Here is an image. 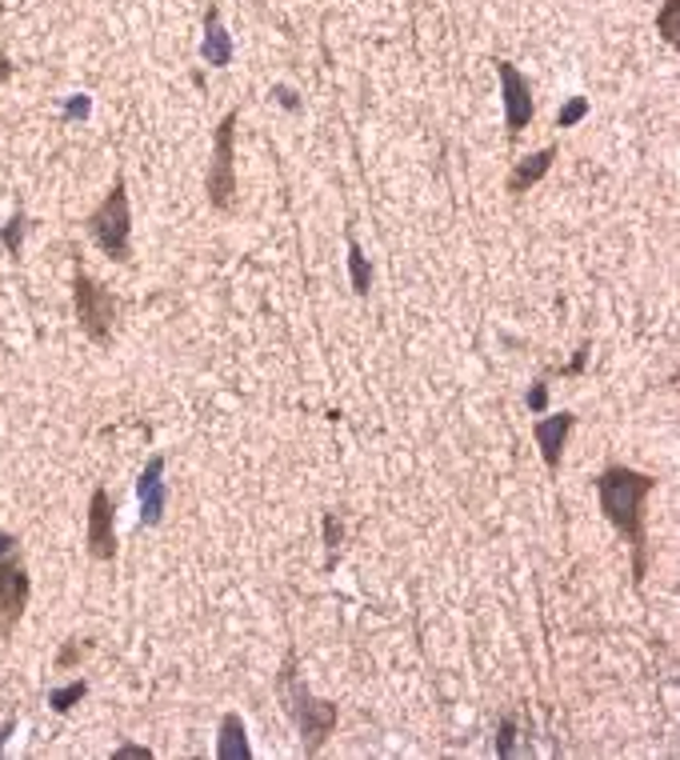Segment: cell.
I'll return each mask as SVG.
<instances>
[{"instance_id":"obj_1","label":"cell","mask_w":680,"mask_h":760,"mask_svg":"<svg viewBox=\"0 0 680 760\" xmlns=\"http://www.w3.org/2000/svg\"><path fill=\"white\" fill-rule=\"evenodd\" d=\"M597 497H601L604 521L628 541L633 548V585L641 589L648 572V536H645V500L657 492V477H648L641 468L628 465H609L601 468V477L592 480Z\"/></svg>"},{"instance_id":"obj_2","label":"cell","mask_w":680,"mask_h":760,"mask_svg":"<svg viewBox=\"0 0 680 760\" xmlns=\"http://www.w3.org/2000/svg\"><path fill=\"white\" fill-rule=\"evenodd\" d=\"M276 701L284 704V716H288L296 725V733H301V752H305V757H320L325 745H329V737L337 733L340 708L332 701H320L317 692L305 684L296 648H288L281 660V672H276Z\"/></svg>"},{"instance_id":"obj_3","label":"cell","mask_w":680,"mask_h":760,"mask_svg":"<svg viewBox=\"0 0 680 760\" xmlns=\"http://www.w3.org/2000/svg\"><path fill=\"white\" fill-rule=\"evenodd\" d=\"M84 232H89L92 245H97L109 261H116V264L133 261V208H128L125 177H116L101 205L84 216Z\"/></svg>"},{"instance_id":"obj_4","label":"cell","mask_w":680,"mask_h":760,"mask_svg":"<svg viewBox=\"0 0 680 760\" xmlns=\"http://www.w3.org/2000/svg\"><path fill=\"white\" fill-rule=\"evenodd\" d=\"M237 125H240V109H228L213 133V157H208V172H204L208 208L220 216L237 213V196H240L237 193Z\"/></svg>"},{"instance_id":"obj_5","label":"cell","mask_w":680,"mask_h":760,"mask_svg":"<svg viewBox=\"0 0 680 760\" xmlns=\"http://www.w3.org/2000/svg\"><path fill=\"white\" fill-rule=\"evenodd\" d=\"M33 597V580L21 560V541L0 529V640H9Z\"/></svg>"},{"instance_id":"obj_6","label":"cell","mask_w":680,"mask_h":760,"mask_svg":"<svg viewBox=\"0 0 680 760\" xmlns=\"http://www.w3.org/2000/svg\"><path fill=\"white\" fill-rule=\"evenodd\" d=\"M72 308H77V325L80 332L89 337L92 344H109L113 341V329H116V296L104 288L101 281H92L77 261V273H72Z\"/></svg>"},{"instance_id":"obj_7","label":"cell","mask_w":680,"mask_h":760,"mask_svg":"<svg viewBox=\"0 0 680 760\" xmlns=\"http://www.w3.org/2000/svg\"><path fill=\"white\" fill-rule=\"evenodd\" d=\"M84 545H89L92 560H104V565H113L116 560V504H113V492H109V488H92Z\"/></svg>"},{"instance_id":"obj_8","label":"cell","mask_w":680,"mask_h":760,"mask_svg":"<svg viewBox=\"0 0 680 760\" xmlns=\"http://www.w3.org/2000/svg\"><path fill=\"white\" fill-rule=\"evenodd\" d=\"M497 77H500V92H505V128H509V137H517V133H524V128L533 125L536 116L533 84H529V77L512 60H497Z\"/></svg>"},{"instance_id":"obj_9","label":"cell","mask_w":680,"mask_h":760,"mask_svg":"<svg viewBox=\"0 0 680 760\" xmlns=\"http://www.w3.org/2000/svg\"><path fill=\"white\" fill-rule=\"evenodd\" d=\"M165 453H152L145 461V473L136 480V497H140V529H157L169 509V485H165Z\"/></svg>"},{"instance_id":"obj_10","label":"cell","mask_w":680,"mask_h":760,"mask_svg":"<svg viewBox=\"0 0 680 760\" xmlns=\"http://www.w3.org/2000/svg\"><path fill=\"white\" fill-rule=\"evenodd\" d=\"M577 424V412H548V417L533 420V436H536V449H541V461L548 473L560 468V456H565V444H568V432Z\"/></svg>"},{"instance_id":"obj_11","label":"cell","mask_w":680,"mask_h":760,"mask_svg":"<svg viewBox=\"0 0 680 760\" xmlns=\"http://www.w3.org/2000/svg\"><path fill=\"white\" fill-rule=\"evenodd\" d=\"M556 157H560V145H544L541 152H533V157L517 160V165H512V172H509V181H505V193L524 196L533 184H541L544 177H548V169H553Z\"/></svg>"},{"instance_id":"obj_12","label":"cell","mask_w":680,"mask_h":760,"mask_svg":"<svg viewBox=\"0 0 680 760\" xmlns=\"http://www.w3.org/2000/svg\"><path fill=\"white\" fill-rule=\"evenodd\" d=\"M201 57H204V65H213V69H228V65H233V36H228L216 4H208V12H204Z\"/></svg>"},{"instance_id":"obj_13","label":"cell","mask_w":680,"mask_h":760,"mask_svg":"<svg viewBox=\"0 0 680 760\" xmlns=\"http://www.w3.org/2000/svg\"><path fill=\"white\" fill-rule=\"evenodd\" d=\"M216 760H252L249 728L240 721V713L220 716V737H216Z\"/></svg>"},{"instance_id":"obj_14","label":"cell","mask_w":680,"mask_h":760,"mask_svg":"<svg viewBox=\"0 0 680 760\" xmlns=\"http://www.w3.org/2000/svg\"><path fill=\"white\" fill-rule=\"evenodd\" d=\"M349 276H352V293L356 296L373 293V264H369V257H364L361 240H356L352 228H349Z\"/></svg>"},{"instance_id":"obj_15","label":"cell","mask_w":680,"mask_h":760,"mask_svg":"<svg viewBox=\"0 0 680 760\" xmlns=\"http://www.w3.org/2000/svg\"><path fill=\"white\" fill-rule=\"evenodd\" d=\"M657 33L665 36V45H680V0H665L657 12Z\"/></svg>"},{"instance_id":"obj_16","label":"cell","mask_w":680,"mask_h":760,"mask_svg":"<svg viewBox=\"0 0 680 760\" xmlns=\"http://www.w3.org/2000/svg\"><path fill=\"white\" fill-rule=\"evenodd\" d=\"M84 692H89V684H84V681H72V684H65V689H53V692H48V704H53V713L68 716L80 701H84Z\"/></svg>"},{"instance_id":"obj_17","label":"cell","mask_w":680,"mask_h":760,"mask_svg":"<svg viewBox=\"0 0 680 760\" xmlns=\"http://www.w3.org/2000/svg\"><path fill=\"white\" fill-rule=\"evenodd\" d=\"M592 113V104H589V97H568L565 104H560V113H556V128H573V125H580L585 116Z\"/></svg>"},{"instance_id":"obj_18","label":"cell","mask_w":680,"mask_h":760,"mask_svg":"<svg viewBox=\"0 0 680 760\" xmlns=\"http://www.w3.org/2000/svg\"><path fill=\"white\" fill-rule=\"evenodd\" d=\"M320 529H325V548H329V565H332V556L340 553V541H344V524L337 521V512H325L320 517Z\"/></svg>"},{"instance_id":"obj_19","label":"cell","mask_w":680,"mask_h":760,"mask_svg":"<svg viewBox=\"0 0 680 760\" xmlns=\"http://www.w3.org/2000/svg\"><path fill=\"white\" fill-rule=\"evenodd\" d=\"M0 240H4V249L12 252V257H21V245H24V213H16L4 225V232H0Z\"/></svg>"},{"instance_id":"obj_20","label":"cell","mask_w":680,"mask_h":760,"mask_svg":"<svg viewBox=\"0 0 680 760\" xmlns=\"http://www.w3.org/2000/svg\"><path fill=\"white\" fill-rule=\"evenodd\" d=\"M512 740H517V716H505L500 721V737H497V757H512Z\"/></svg>"},{"instance_id":"obj_21","label":"cell","mask_w":680,"mask_h":760,"mask_svg":"<svg viewBox=\"0 0 680 760\" xmlns=\"http://www.w3.org/2000/svg\"><path fill=\"white\" fill-rule=\"evenodd\" d=\"M92 645H80L77 636H72V640H68L65 648H60V657H57V669H72V665H77L80 657H84V653H89Z\"/></svg>"},{"instance_id":"obj_22","label":"cell","mask_w":680,"mask_h":760,"mask_svg":"<svg viewBox=\"0 0 680 760\" xmlns=\"http://www.w3.org/2000/svg\"><path fill=\"white\" fill-rule=\"evenodd\" d=\"M92 113V101L84 97V92H77V97H68L65 104V121H84V116Z\"/></svg>"},{"instance_id":"obj_23","label":"cell","mask_w":680,"mask_h":760,"mask_svg":"<svg viewBox=\"0 0 680 760\" xmlns=\"http://www.w3.org/2000/svg\"><path fill=\"white\" fill-rule=\"evenodd\" d=\"M272 97L281 101V109H288V113H301V92L288 89V84H272Z\"/></svg>"},{"instance_id":"obj_24","label":"cell","mask_w":680,"mask_h":760,"mask_svg":"<svg viewBox=\"0 0 680 760\" xmlns=\"http://www.w3.org/2000/svg\"><path fill=\"white\" fill-rule=\"evenodd\" d=\"M544 409H548V385L536 381V385L529 388V412H544Z\"/></svg>"},{"instance_id":"obj_25","label":"cell","mask_w":680,"mask_h":760,"mask_svg":"<svg viewBox=\"0 0 680 760\" xmlns=\"http://www.w3.org/2000/svg\"><path fill=\"white\" fill-rule=\"evenodd\" d=\"M113 757H116V760H152V752L140 749V745H125V749H116Z\"/></svg>"},{"instance_id":"obj_26","label":"cell","mask_w":680,"mask_h":760,"mask_svg":"<svg viewBox=\"0 0 680 760\" xmlns=\"http://www.w3.org/2000/svg\"><path fill=\"white\" fill-rule=\"evenodd\" d=\"M12 72H16V65H12V57L4 53V48H0V84H9Z\"/></svg>"},{"instance_id":"obj_27","label":"cell","mask_w":680,"mask_h":760,"mask_svg":"<svg viewBox=\"0 0 680 760\" xmlns=\"http://www.w3.org/2000/svg\"><path fill=\"white\" fill-rule=\"evenodd\" d=\"M12 733H16V721H4V725H0V749H4V740H9Z\"/></svg>"}]
</instances>
